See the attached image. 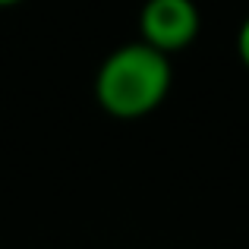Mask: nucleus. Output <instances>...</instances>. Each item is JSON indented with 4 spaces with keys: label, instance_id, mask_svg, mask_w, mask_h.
Segmentation results:
<instances>
[{
    "label": "nucleus",
    "instance_id": "2",
    "mask_svg": "<svg viewBox=\"0 0 249 249\" xmlns=\"http://www.w3.org/2000/svg\"><path fill=\"white\" fill-rule=\"evenodd\" d=\"M199 6L193 0H145L139 16L142 41H148L164 54L189 48L199 35Z\"/></svg>",
    "mask_w": 249,
    "mask_h": 249
},
{
    "label": "nucleus",
    "instance_id": "4",
    "mask_svg": "<svg viewBox=\"0 0 249 249\" xmlns=\"http://www.w3.org/2000/svg\"><path fill=\"white\" fill-rule=\"evenodd\" d=\"M13 3H19V0H0V6H13Z\"/></svg>",
    "mask_w": 249,
    "mask_h": 249
},
{
    "label": "nucleus",
    "instance_id": "1",
    "mask_svg": "<svg viewBox=\"0 0 249 249\" xmlns=\"http://www.w3.org/2000/svg\"><path fill=\"white\" fill-rule=\"evenodd\" d=\"M170 91V54L148 41H129L110 51L98 67L95 98L110 117L136 120L158 107Z\"/></svg>",
    "mask_w": 249,
    "mask_h": 249
},
{
    "label": "nucleus",
    "instance_id": "3",
    "mask_svg": "<svg viewBox=\"0 0 249 249\" xmlns=\"http://www.w3.org/2000/svg\"><path fill=\"white\" fill-rule=\"evenodd\" d=\"M237 51H240V60H243V67L249 70V16L243 19V25H240V35H237Z\"/></svg>",
    "mask_w": 249,
    "mask_h": 249
}]
</instances>
